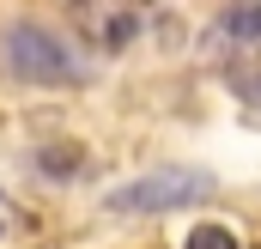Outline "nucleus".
<instances>
[{
  "label": "nucleus",
  "mask_w": 261,
  "mask_h": 249,
  "mask_svg": "<svg viewBox=\"0 0 261 249\" xmlns=\"http://www.w3.org/2000/svg\"><path fill=\"white\" fill-rule=\"evenodd\" d=\"M73 164H79V152H73V146H49V152H43V170H55V177L73 170Z\"/></svg>",
  "instance_id": "6"
},
{
  "label": "nucleus",
  "mask_w": 261,
  "mask_h": 249,
  "mask_svg": "<svg viewBox=\"0 0 261 249\" xmlns=\"http://www.w3.org/2000/svg\"><path fill=\"white\" fill-rule=\"evenodd\" d=\"M213 170H195V164H164V170H146L134 183L110 188L103 194V213H128V219H158V213H182V207H200L213 194Z\"/></svg>",
  "instance_id": "2"
},
{
  "label": "nucleus",
  "mask_w": 261,
  "mask_h": 249,
  "mask_svg": "<svg viewBox=\"0 0 261 249\" xmlns=\"http://www.w3.org/2000/svg\"><path fill=\"white\" fill-rule=\"evenodd\" d=\"M128 37H134V18H128V12H116V18L103 24V43H110V49H128Z\"/></svg>",
  "instance_id": "5"
},
{
  "label": "nucleus",
  "mask_w": 261,
  "mask_h": 249,
  "mask_svg": "<svg viewBox=\"0 0 261 249\" xmlns=\"http://www.w3.org/2000/svg\"><path fill=\"white\" fill-rule=\"evenodd\" d=\"M0 73L12 85H37V91H67V85H85V61L79 49L43 31V24H6L0 31Z\"/></svg>",
  "instance_id": "1"
},
{
  "label": "nucleus",
  "mask_w": 261,
  "mask_h": 249,
  "mask_svg": "<svg viewBox=\"0 0 261 249\" xmlns=\"http://www.w3.org/2000/svg\"><path fill=\"white\" fill-rule=\"evenodd\" d=\"M237 91H243L249 104H261V73H255V79H237Z\"/></svg>",
  "instance_id": "7"
},
{
  "label": "nucleus",
  "mask_w": 261,
  "mask_h": 249,
  "mask_svg": "<svg viewBox=\"0 0 261 249\" xmlns=\"http://www.w3.org/2000/svg\"><path fill=\"white\" fill-rule=\"evenodd\" d=\"M206 43L225 55H261V6H231L206 24Z\"/></svg>",
  "instance_id": "3"
},
{
  "label": "nucleus",
  "mask_w": 261,
  "mask_h": 249,
  "mask_svg": "<svg viewBox=\"0 0 261 249\" xmlns=\"http://www.w3.org/2000/svg\"><path fill=\"white\" fill-rule=\"evenodd\" d=\"M189 249H237V231L231 225H195L189 231Z\"/></svg>",
  "instance_id": "4"
}]
</instances>
